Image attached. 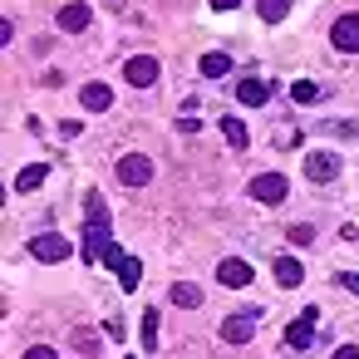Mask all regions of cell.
Wrapping results in <instances>:
<instances>
[{
    "label": "cell",
    "mask_w": 359,
    "mask_h": 359,
    "mask_svg": "<svg viewBox=\"0 0 359 359\" xmlns=\"http://www.w3.org/2000/svg\"><path fill=\"white\" fill-rule=\"evenodd\" d=\"M109 246H114V236H109V207H104L99 192H89L84 197V261H104Z\"/></svg>",
    "instance_id": "1"
},
{
    "label": "cell",
    "mask_w": 359,
    "mask_h": 359,
    "mask_svg": "<svg viewBox=\"0 0 359 359\" xmlns=\"http://www.w3.org/2000/svg\"><path fill=\"white\" fill-rule=\"evenodd\" d=\"M114 172H118L123 187H148V182H153V158H148V153H123Z\"/></svg>",
    "instance_id": "2"
},
{
    "label": "cell",
    "mask_w": 359,
    "mask_h": 359,
    "mask_svg": "<svg viewBox=\"0 0 359 359\" xmlns=\"http://www.w3.org/2000/svg\"><path fill=\"white\" fill-rule=\"evenodd\" d=\"M158 74H163V69H158V60H153V55H133V60L123 65V79H128L133 89H153V84H158Z\"/></svg>",
    "instance_id": "3"
},
{
    "label": "cell",
    "mask_w": 359,
    "mask_h": 359,
    "mask_svg": "<svg viewBox=\"0 0 359 359\" xmlns=\"http://www.w3.org/2000/svg\"><path fill=\"white\" fill-rule=\"evenodd\" d=\"M330 40H334V50H344V55H359V15H339V20L330 25Z\"/></svg>",
    "instance_id": "4"
},
{
    "label": "cell",
    "mask_w": 359,
    "mask_h": 359,
    "mask_svg": "<svg viewBox=\"0 0 359 359\" xmlns=\"http://www.w3.org/2000/svg\"><path fill=\"white\" fill-rule=\"evenodd\" d=\"M251 197H256V202H285V177H280V172L251 177Z\"/></svg>",
    "instance_id": "5"
},
{
    "label": "cell",
    "mask_w": 359,
    "mask_h": 359,
    "mask_svg": "<svg viewBox=\"0 0 359 359\" xmlns=\"http://www.w3.org/2000/svg\"><path fill=\"white\" fill-rule=\"evenodd\" d=\"M30 256H35V261H65V256H69V241L55 236V231H45V236L30 241Z\"/></svg>",
    "instance_id": "6"
},
{
    "label": "cell",
    "mask_w": 359,
    "mask_h": 359,
    "mask_svg": "<svg viewBox=\"0 0 359 359\" xmlns=\"http://www.w3.org/2000/svg\"><path fill=\"white\" fill-rule=\"evenodd\" d=\"M315 315H320V310L305 305V315L285 330V344H290V349H310V344H315Z\"/></svg>",
    "instance_id": "7"
},
{
    "label": "cell",
    "mask_w": 359,
    "mask_h": 359,
    "mask_svg": "<svg viewBox=\"0 0 359 359\" xmlns=\"http://www.w3.org/2000/svg\"><path fill=\"white\" fill-rule=\"evenodd\" d=\"M217 280H222L226 290H241V285H251V266L236 261V256H226V261L217 266Z\"/></svg>",
    "instance_id": "8"
},
{
    "label": "cell",
    "mask_w": 359,
    "mask_h": 359,
    "mask_svg": "<svg viewBox=\"0 0 359 359\" xmlns=\"http://www.w3.org/2000/svg\"><path fill=\"white\" fill-rule=\"evenodd\" d=\"M334 172H339V163L330 153H305V177L310 182H334Z\"/></svg>",
    "instance_id": "9"
},
{
    "label": "cell",
    "mask_w": 359,
    "mask_h": 359,
    "mask_svg": "<svg viewBox=\"0 0 359 359\" xmlns=\"http://www.w3.org/2000/svg\"><path fill=\"white\" fill-rule=\"evenodd\" d=\"M256 334V315H231V320H222V339L226 344H246Z\"/></svg>",
    "instance_id": "10"
},
{
    "label": "cell",
    "mask_w": 359,
    "mask_h": 359,
    "mask_svg": "<svg viewBox=\"0 0 359 359\" xmlns=\"http://www.w3.org/2000/svg\"><path fill=\"white\" fill-rule=\"evenodd\" d=\"M89 20H94V15H89V6H79V0H74V6H65V11H60V20H55V25H60L65 35H79V30H89Z\"/></svg>",
    "instance_id": "11"
},
{
    "label": "cell",
    "mask_w": 359,
    "mask_h": 359,
    "mask_svg": "<svg viewBox=\"0 0 359 359\" xmlns=\"http://www.w3.org/2000/svg\"><path fill=\"white\" fill-rule=\"evenodd\" d=\"M271 94H276V84H271V79H266V84H261V79H241V84H236V99H241V104H251V109H261Z\"/></svg>",
    "instance_id": "12"
},
{
    "label": "cell",
    "mask_w": 359,
    "mask_h": 359,
    "mask_svg": "<svg viewBox=\"0 0 359 359\" xmlns=\"http://www.w3.org/2000/svg\"><path fill=\"white\" fill-rule=\"evenodd\" d=\"M79 104H84L89 114H104V109L114 104V89H109V84H84V89H79Z\"/></svg>",
    "instance_id": "13"
},
{
    "label": "cell",
    "mask_w": 359,
    "mask_h": 359,
    "mask_svg": "<svg viewBox=\"0 0 359 359\" xmlns=\"http://www.w3.org/2000/svg\"><path fill=\"white\" fill-rule=\"evenodd\" d=\"M197 69H202V79H222V74L231 69V55H222V50H207V55L197 60Z\"/></svg>",
    "instance_id": "14"
},
{
    "label": "cell",
    "mask_w": 359,
    "mask_h": 359,
    "mask_svg": "<svg viewBox=\"0 0 359 359\" xmlns=\"http://www.w3.org/2000/svg\"><path fill=\"white\" fill-rule=\"evenodd\" d=\"M138 280H143V261L138 256H123L118 261V285L123 290H138Z\"/></svg>",
    "instance_id": "15"
},
{
    "label": "cell",
    "mask_w": 359,
    "mask_h": 359,
    "mask_svg": "<svg viewBox=\"0 0 359 359\" xmlns=\"http://www.w3.org/2000/svg\"><path fill=\"white\" fill-rule=\"evenodd\" d=\"M276 280H280V285H300V280H305V266H300L295 256H280V261H276Z\"/></svg>",
    "instance_id": "16"
},
{
    "label": "cell",
    "mask_w": 359,
    "mask_h": 359,
    "mask_svg": "<svg viewBox=\"0 0 359 359\" xmlns=\"http://www.w3.org/2000/svg\"><path fill=\"white\" fill-rule=\"evenodd\" d=\"M45 182V163H30V168H20V177H15V192H35Z\"/></svg>",
    "instance_id": "17"
},
{
    "label": "cell",
    "mask_w": 359,
    "mask_h": 359,
    "mask_svg": "<svg viewBox=\"0 0 359 359\" xmlns=\"http://www.w3.org/2000/svg\"><path fill=\"white\" fill-rule=\"evenodd\" d=\"M69 344H74V349H79V354H89V359H94V354H99V334H94V330H89V325H79V330H74V334H69Z\"/></svg>",
    "instance_id": "18"
},
{
    "label": "cell",
    "mask_w": 359,
    "mask_h": 359,
    "mask_svg": "<svg viewBox=\"0 0 359 359\" xmlns=\"http://www.w3.org/2000/svg\"><path fill=\"white\" fill-rule=\"evenodd\" d=\"M285 11H290V0H256V15H261L266 25H276V20H285Z\"/></svg>",
    "instance_id": "19"
},
{
    "label": "cell",
    "mask_w": 359,
    "mask_h": 359,
    "mask_svg": "<svg viewBox=\"0 0 359 359\" xmlns=\"http://www.w3.org/2000/svg\"><path fill=\"white\" fill-rule=\"evenodd\" d=\"M290 99H295V104H320V99H325V89H320V84H310V79H300V84H290Z\"/></svg>",
    "instance_id": "20"
},
{
    "label": "cell",
    "mask_w": 359,
    "mask_h": 359,
    "mask_svg": "<svg viewBox=\"0 0 359 359\" xmlns=\"http://www.w3.org/2000/svg\"><path fill=\"white\" fill-rule=\"evenodd\" d=\"M222 133H226V143H231L236 153H241V148L251 143V138H246V123H241V118H222Z\"/></svg>",
    "instance_id": "21"
},
{
    "label": "cell",
    "mask_w": 359,
    "mask_h": 359,
    "mask_svg": "<svg viewBox=\"0 0 359 359\" xmlns=\"http://www.w3.org/2000/svg\"><path fill=\"white\" fill-rule=\"evenodd\" d=\"M172 305L197 310V305H202V290H197V285H172Z\"/></svg>",
    "instance_id": "22"
},
{
    "label": "cell",
    "mask_w": 359,
    "mask_h": 359,
    "mask_svg": "<svg viewBox=\"0 0 359 359\" xmlns=\"http://www.w3.org/2000/svg\"><path fill=\"white\" fill-rule=\"evenodd\" d=\"M138 339L153 349L158 344V310H143V320H138Z\"/></svg>",
    "instance_id": "23"
},
{
    "label": "cell",
    "mask_w": 359,
    "mask_h": 359,
    "mask_svg": "<svg viewBox=\"0 0 359 359\" xmlns=\"http://www.w3.org/2000/svg\"><path fill=\"white\" fill-rule=\"evenodd\" d=\"M320 133H334V138H354L359 128H354L349 118H344V123H339V118H330V123H320Z\"/></svg>",
    "instance_id": "24"
},
{
    "label": "cell",
    "mask_w": 359,
    "mask_h": 359,
    "mask_svg": "<svg viewBox=\"0 0 359 359\" xmlns=\"http://www.w3.org/2000/svg\"><path fill=\"white\" fill-rule=\"evenodd\" d=\"M290 241H295V246H310V241H315V226H290Z\"/></svg>",
    "instance_id": "25"
},
{
    "label": "cell",
    "mask_w": 359,
    "mask_h": 359,
    "mask_svg": "<svg viewBox=\"0 0 359 359\" xmlns=\"http://www.w3.org/2000/svg\"><path fill=\"white\" fill-rule=\"evenodd\" d=\"M25 359H60V354H55L50 344H30V349H25Z\"/></svg>",
    "instance_id": "26"
},
{
    "label": "cell",
    "mask_w": 359,
    "mask_h": 359,
    "mask_svg": "<svg viewBox=\"0 0 359 359\" xmlns=\"http://www.w3.org/2000/svg\"><path fill=\"white\" fill-rule=\"evenodd\" d=\"M334 359H359V344H339V349H334Z\"/></svg>",
    "instance_id": "27"
},
{
    "label": "cell",
    "mask_w": 359,
    "mask_h": 359,
    "mask_svg": "<svg viewBox=\"0 0 359 359\" xmlns=\"http://www.w3.org/2000/svg\"><path fill=\"white\" fill-rule=\"evenodd\" d=\"M207 6H212V11H236L241 0H207Z\"/></svg>",
    "instance_id": "28"
},
{
    "label": "cell",
    "mask_w": 359,
    "mask_h": 359,
    "mask_svg": "<svg viewBox=\"0 0 359 359\" xmlns=\"http://www.w3.org/2000/svg\"><path fill=\"white\" fill-rule=\"evenodd\" d=\"M339 285H344V290H354V295H359V276H339Z\"/></svg>",
    "instance_id": "29"
}]
</instances>
